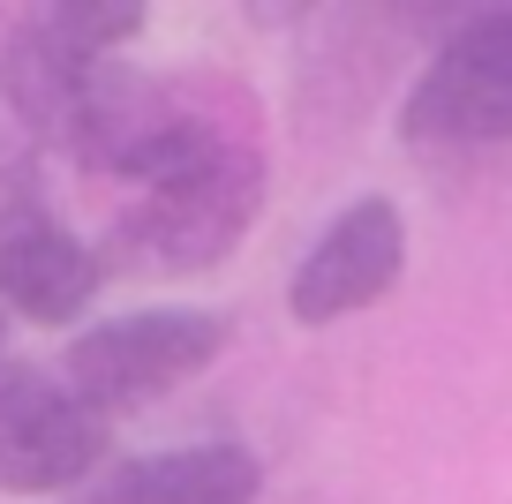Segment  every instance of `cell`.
I'll list each match as a JSON object with an SVG mask.
<instances>
[{"label": "cell", "instance_id": "6da1fadb", "mask_svg": "<svg viewBox=\"0 0 512 504\" xmlns=\"http://www.w3.org/2000/svg\"><path fill=\"white\" fill-rule=\"evenodd\" d=\"M256 204H264V151L249 143H226V151L196 158L166 181H144L113 211V264L144 271V279H189V271H211L241 249V234L256 226Z\"/></svg>", "mask_w": 512, "mask_h": 504}, {"label": "cell", "instance_id": "277c9868", "mask_svg": "<svg viewBox=\"0 0 512 504\" xmlns=\"http://www.w3.org/2000/svg\"><path fill=\"white\" fill-rule=\"evenodd\" d=\"M106 422L53 369H0V497H53L91 482Z\"/></svg>", "mask_w": 512, "mask_h": 504}, {"label": "cell", "instance_id": "8992f818", "mask_svg": "<svg viewBox=\"0 0 512 504\" xmlns=\"http://www.w3.org/2000/svg\"><path fill=\"white\" fill-rule=\"evenodd\" d=\"M106 68L113 61L83 53L61 23L38 8V16H23L16 31H8V46H0V91H8V113H16L38 143H61L68 151V136H76V121H83V106H91Z\"/></svg>", "mask_w": 512, "mask_h": 504}, {"label": "cell", "instance_id": "ba28073f", "mask_svg": "<svg viewBox=\"0 0 512 504\" xmlns=\"http://www.w3.org/2000/svg\"><path fill=\"white\" fill-rule=\"evenodd\" d=\"M264 467L241 444H181V452L121 459L68 489V504H256Z\"/></svg>", "mask_w": 512, "mask_h": 504}, {"label": "cell", "instance_id": "52a82bcc", "mask_svg": "<svg viewBox=\"0 0 512 504\" xmlns=\"http://www.w3.org/2000/svg\"><path fill=\"white\" fill-rule=\"evenodd\" d=\"M98 279H106V256L83 234H68L61 219L46 211L0 219V316L16 309L31 324H68L91 309Z\"/></svg>", "mask_w": 512, "mask_h": 504}, {"label": "cell", "instance_id": "5b68a950", "mask_svg": "<svg viewBox=\"0 0 512 504\" xmlns=\"http://www.w3.org/2000/svg\"><path fill=\"white\" fill-rule=\"evenodd\" d=\"M400 271H407V211L392 204V196H354V204L309 241L302 264H294L287 309H294V324H309V331L339 324V316L384 301L400 286Z\"/></svg>", "mask_w": 512, "mask_h": 504}, {"label": "cell", "instance_id": "7a4b0ae2", "mask_svg": "<svg viewBox=\"0 0 512 504\" xmlns=\"http://www.w3.org/2000/svg\"><path fill=\"white\" fill-rule=\"evenodd\" d=\"M226 347V316L211 309H136V316H113V324H91L68 347V362L53 377L98 414H136L151 399L181 392L196 369H211Z\"/></svg>", "mask_w": 512, "mask_h": 504}, {"label": "cell", "instance_id": "3957f363", "mask_svg": "<svg viewBox=\"0 0 512 504\" xmlns=\"http://www.w3.org/2000/svg\"><path fill=\"white\" fill-rule=\"evenodd\" d=\"M400 136L422 151H482L512 136V16L475 8L400 106Z\"/></svg>", "mask_w": 512, "mask_h": 504}, {"label": "cell", "instance_id": "9c48e42d", "mask_svg": "<svg viewBox=\"0 0 512 504\" xmlns=\"http://www.w3.org/2000/svg\"><path fill=\"white\" fill-rule=\"evenodd\" d=\"M0 339H8V316H0Z\"/></svg>", "mask_w": 512, "mask_h": 504}]
</instances>
